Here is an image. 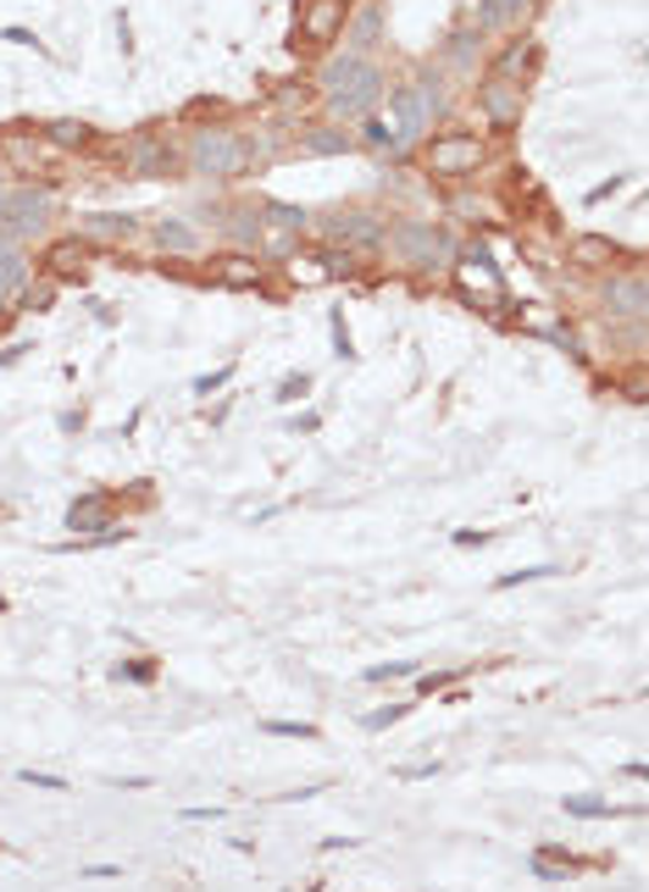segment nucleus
<instances>
[{"label": "nucleus", "mask_w": 649, "mask_h": 892, "mask_svg": "<svg viewBox=\"0 0 649 892\" xmlns=\"http://www.w3.org/2000/svg\"><path fill=\"white\" fill-rule=\"evenodd\" d=\"M316 90L328 95L334 117L356 123V117H373V106L384 101V73H378V62H367V56L345 51L339 62H328V67L316 73Z\"/></svg>", "instance_id": "f257e3e1"}, {"label": "nucleus", "mask_w": 649, "mask_h": 892, "mask_svg": "<svg viewBox=\"0 0 649 892\" xmlns=\"http://www.w3.org/2000/svg\"><path fill=\"white\" fill-rule=\"evenodd\" d=\"M184 161H189L195 178L228 183V178L244 172V134H239V128H200V134H189Z\"/></svg>", "instance_id": "f03ea898"}, {"label": "nucleus", "mask_w": 649, "mask_h": 892, "mask_svg": "<svg viewBox=\"0 0 649 892\" xmlns=\"http://www.w3.org/2000/svg\"><path fill=\"white\" fill-rule=\"evenodd\" d=\"M56 211V189L51 183H23V189H7V200H0V244H23L34 239Z\"/></svg>", "instance_id": "7ed1b4c3"}, {"label": "nucleus", "mask_w": 649, "mask_h": 892, "mask_svg": "<svg viewBox=\"0 0 649 892\" xmlns=\"http://www.w3.org/2000/svg\"><path fill=\"white\" fill-rule=\"evenodd\" d=\"M389 250H395L400 266H450V261H456L450 233L433 228V222H400V228L389 233Z\"/></svg>", "instance_id": "20e7f679"}, {"label": "nucleus", "mask_w": 649, "mask_h": 892, "mask_svg": "<svg viewBox=\"0 0 649 892\" xmlns=\"http://www.w3.org/2000/svg\"><path fill=\"white\" fill-rule=\"evenodd\" d=\"M489 161V145L478 134H439L428 150H422V167L433 178H472L478 167Z\"/></svg>", "instance_id": "39448f33"}, {"label": "nucleus", "mask_w": 649, "mask_h": 892, "mask_svg": "<svg viewBox=\"0 0 649 892\" xmlns=\"http://www.w3.org/2000/svg\"><path fill=\"white\" fill-rule=\"evenodd\" d=\"M345 18H350V0H300V29H294V45L305 40L311 51L334 45L345 34Z\"/></svg>", "instance_id": "423d86ee"}, {"label": "nucleus", "mask_w": 649, "mask_h": 892, "mask_svg": "<svg viewBox=\"0 0 649 892\" xmlns=\"http://www.w3.org/2000/svg\"><path fill=\"white\" fill-rule=\"evenodd\" d=\"M522 106H527V90L516 84V78H483V90H478V112H483V123L494 128V134H505V128H516L522 123Z\"/></svg>", "instance_id": "0eeeda50"}, {"label": "nucleus", "mask_w": 649, "mask_h": 892, "mask_svg": "<svg viewBox=\"0 0 649 892\" xmlns=\"http://www.w3.org/2000/svg\"><path fill=\"white\" fill-rule=\"evenodd\" d=\"M450 266H456V283H461L467 300H483V305H500L505 300V277L494 272L489 250H456Z\"/></svg>", "instance_id": "6e6552de"}, {"label": "nucleus", "mask_w": 649, "mask_h": 892, "mask_svg": "<svg viewBox=\"0 0 649 892\" xmlns=\"http://www.w3.org/2000/svg\"><path fill=\"white\" fill-rule=\"evenodd\" d=\"M599 300H605V311L616 316V322H643V311H649V288H643V272H610V283L599 288Z\"/></svg>", "instance_id": "1a4fd4ad"}, {"label": "nucleus", "mask_w": 649, "mask_h": 892, "mask_svg": "<svg viewBox=\"0 0 649 892\" xmlns=\"http://www.w3.org/2000/svg\"><path fill=\"white\" fill-rule=\"evenodd\" d=\"M206 277L222 283V288H261V283H266V266H261V255H250V250H222V255H211Z\"/></svg>", "instance_id": "9d476101"}, {"label": "nucleus", "mask_w": 649, "mask_h": 892, "mask_svg": "<svg viewBox=\"0 0 649 892\" xmlns=\"http://www.w3.org/2000/svg\"><path fill=\"white\" fill-rule=\"evenodd\" d=\"M316 233L328 239V244H378L384 228L373 211H334L328 222H316Z\"/></svg>", "instance_id": "9b49d317"}, {"label": "nucleus", "mask_w": 649, "mask_h": 892, "mask_svg": "<svg viewBox=\"0 0 649 892\" xmlns=\"http://www.w3.org/2000/svg\"><path fill=\"white\" fill-rule=\"evenodd\" d=\"M566 261L583 266V272H610V266L621 261V244H616V239H599V233H577V239L566 244Z\"/></svg>", "instance_id": "f8f14e48"}, {"label": "nucleus", "mask_w": 649, "mask_h": 892, "mask_svg": "<svg viewBox=\"0 0 649 892\" xmlns=\"http://www.w3.org/2000/svg\"><path fill=\"white\" fill-rule=\"evenodd\" d=\"M90 255H95V244L73 233V239H56V244H51V250L40 255V266H45V272H51V277L62 283V277H78V272L90 266Z\"/></svg>", "instance_id": "ddd939ff"}, {"label": "nucleus", "mask_w": 649, "mask_h": 892, "mask_svg": "<svg viewBox=\"0 0 649 892\" xmlns=\"http://www.w3.org/2000/svg\"><path fill=\"white\" fill-rule=\"evenodd\" d=\"M29 283H34V261L23 255V244H0V305H12Z\"/></svg>", "instance_id": "4468645a"}, {"label": "nucleus", "mask_w": 649, "mask_h": 892, "mask_svg": "<svg viewBox=\"0 0 649 892\" xmlns=\"http://www.w3.org/2000/svg\"><path fill=\"white\" fill-rule=\"evenodd\" d=\"M134 233H139L134 217H117V211H95L78 222V239H90V244H128Z\"/></svg>", "instance_id": "2eb2a0df"}, {"label": "nucleus", "mask_w": 649, "mask_h": 892, "mask_svg": "<svg viewBox=\"0 0 649 892\" xmlns=\"http://www.w3.org/2000/svg\"><path fill=\"white\" fill-rule=\"evenodd\" d=\"M67 527H73V533H101V538H117L112 511H106V494H84V500L67 511Z\"/></svg>", "instance_id": "dca6fc26"}, {"label": "nucleus", "mask_w": 649, "mask_h": 892, "mask_svg": "<svg viewBox=\"0 0 649 892\" xmlns=\"http://www.w3.org/2000/svg\"><path fill=\"white\" fill-rule=\"evenodd\" d=\"M378 34H384V7H373V0H367L356 18H345V45H350L356 56H367V51L378 45Z\"/></svg>", "instance_id": "f3484780"}, {"label": "nucleus", "mask_w": 649, "mask_h": 892, "mask_svg": "<svg viewBox=\"0 0 649 892\" xmlns=\"http://www.w3.org/2000/svg\"><path fill=\"white\" fill-rule=\"evenodd\" d=\"M389 106H395V117H400V134H406V139H417V134L428 128V112H422L417 84H395V90H389Z\"/></svg>", "instance_id": "a211bd4d"}, {"label": "nucleus", "mask_w": 649, "mask_h": 892, "mask_svg": "<svg viewBox=\"0 0 649 892\" xmlns=\"http://www.w3.org/2000/svg\"><path fill=\"white\" fill-rule=\"evenodd\" d=\"M150 239H156L167 255H200V233H195L184 217H161V222L150 228Z\"/></svg>", "instance_id": "6ab92c4d"}, {"label": "nucleus", "mask_w": 649, "mask_h": 892, "mask_svg": "<svg viewBox=\"0 0 649 892\" xmlns=\"http://www.w3.org/2000/svg\"><path fill=\"white\" fill-rule=\"evenodd\" d=\"M522 12H527V0H478V29H483V34L516 29Z\"/></svg>", "instance_id": "aec40b11"}, {"label": "nucleus", "mask_w": 649, "mask_h": 892, "mask_svg": "<svg viewBox=\"0 0 649 892\" xmlns=\"http://www.w3.org/2000/svg\"><path fill=\"white\" fill-rule=\"evenodd\" d=\"M128 167H134V178H161V172L172 167L167 139H139V145H134V156H128Z\"/></svg>", "instance_id": "412c9836"}, {"label": "nucleus", "mask_w": 649, "mask_h": 892, "mask_svg": "<svg viewBox=\"0 0 649 892\" xmlns=\"http://www.w3.org/2000/svg\"><path fill=\"white\" fill-rule=\"evenodd\" d=\"M300 150H305V156H345V150H356V134H339V128H305V134H300Z\"/></svg>", "instance_id": "4be33fe9"}, {"label": "nucleus", "mask_w": 649, "mask_h": 892, "mask_svg": "<svg viewBox=\"0 0 649 892\" xmlns=\"http://www.w3.org/2000/svg\"><path fill=\"white\" fill-rule=\"evenodd\" d=\"M533 56H538V51H533V40H511V45L494 56V67H489V73H494V78H516V84H522V78H527V67H533Z\"/></svg>", "instance_id": "5701e85b"}, {"label": "nucleus", "mask_w": 649, "mask_h": 892, "mask_svg": "<svg viewBox=\"0 0 649 892\" xmlns=\"http://www.w3.org/2000/svg\"><path fill=\"white\" fill-rule=\"evenodd\" d=\"M362 139H367L373 150H389V156L406 150V134H400L395 123H384V117H362Z\"/></svg>", "instance_id": "b1692460"}, {"label": "nucleus", "mask_w": 649, "mask_h": 892, "mask_svg": "<svg viewBox=\"0 0 649 892\" xmlns=\"http://www.w3.org/2000/svg\"><path fill=\"white\" fill-rule=\"evenodd\" d=\"M7 156L18 161V167H45V161H56V145L51 139H7Z\"/></svg>", "instance_id": "393cba45"}, {"label": "nucleus", "mask_w": 649, "mask_h": 892, "mask_svg": "<svg viewBox=\"0 0 649 892\" xmlns=\"http://www.w3.org/2000/svg\"><path fill=\"white\" fill-rule=\"evenodd\" d=\"M289 283H300V288H316V283H328L334 272H328V261H322V255H289Z\"/></svg>", "instance_id": "a878e982"}, {"label": "nucleus", "mask_w": 649, "mask_h": 892, "mask_svg": "<svg viewBox=\"0 0 649 892\" xmlns=\"http://www.w3.org/2000/svg\"><path fill=\"white\" fill-rule=\"evenodd\" d=\"M90 134H95V128H90V123H73V117H62V123H51V128H45V139H51L56 150H73V145H90Z\"/></svg>", "instance_id": "bb28decb"}, {"label": "nucleus", "mask_w": 649, "mask_h": 892, "mask_svg": "<svg viewBox=\"0 0 649 892\" xmlns=\"http://www.w3.org/2000/svg\"><path fill=\"white\" fill-rule=\"evenodd\" d=\"M261 217H266L272 228H289V233H300V228H305V211H300V206H283V200H266V206H261Z\"/></svg>", "instance_id": "cd10ccee"}, {"label": "nucleus", "mask_w": 649, "mask_h": 892, "mask_svg": "<svg viewBox=\"0 0 649 892\" xmlns=\"http://www.w3.org/2000/svg\"><path fill=\"white\" fill-rule=\"evenodd\" d=\"M538 577H555V566H522V571H505L494 588L505 594V588H522V583H538Z\"/></svg>", "instance_id": "c85d7f7f"}, {"label": "nucleus", "mask_w": 649, "mask_h": 892, "mask_svg": "<svg viewBox=\"0 0 649 892\" xmlns=\"http://www.w3.org/2000/svg\"><path fill=\"white\" fill-rule=\"evenodd\" d=\"M305 393H311V377H305V371H289V377L278 382V399H283V405H294V399H305Z\"/></svg>", "instance_id": "c756f323"}, {"label": "nucleus", "mask_w": 649, "mask_h": 892, "mask_svg": "<svg viewBox=\"0 0 649 892\" xmlns=\"http://www.w3.org/2000/svg\"><path fill=\"white\" fill-rule=\"evenodd\" d=\"M406 710H411V704H384V710H373V715H367L362 726H367V732H384V726H395V721H406Z\"/></svg>", "instance_id": "7c9ffc66"}, {"label": "nucleus", "mask_w": 649, "mask_h": 892, "mask_svg": "<svg viewBox=\"0 0 649 892\" xmlns=\"http://www.w3.org/2000/svg\"><path fill=\"white\" fill-rule=\"evenodd\" d=\"M566 815H577V820H605L610 804H599V798H566Z\"/></svg>", "instance_id": "2f4dec72"}, {"label": "nucleus", "mask_w": 649, "mask_h": 892, "mask_svg": "<svg viewBox=\"0 0 649 892\" xmlns=\"http://www.w3.org/2000/svg\"><path fill=\"white\" fill-rule=\"evenodd\" d=\"M112 676H117V682H123V676H128V682H156V665H150V660H123Z\"/></svg>", "instance_id": "473e14b6"}, {"label": "nucleus", "mask_w": 649, "mask_h": 892, "mask_svg": "<svg viewBox=\"0 0 649 892\" xmlns=\"http://www.w3.org/2000/svg\"><path fill=\"white\" fill-rule=\"evenodd\" d=\"M261 732H272V737H316V726H311V721H266Z\"/></svg>", "instance_id": "72a5a7b5"}, {"label": "nucleus", "mask_w": 649, "mask_h": 892, "mask_svg": "<svg viewBox=\"0 0 649 892\" xmlns=\"http://www.w3.org/2000/svg\"><path fill=\"white\" fill-rule=\"evenodd\" d=\"M334 349H339V360H356V338H350V327H345L339 311H334Z\"/></svg>", "instance_id": "f704fd0d"}, {"label": "nucleus", "mask_w": 649, "mask_h": 892, "mask_svg": "<svg viewBox=\"0 0 649 892\" xmlns=\"http://www.w3.org/2000/svg\"><path fill=\"white\" fill-rule=\"evenodd\" d=\"M389 676H417V665L411 660H395V665H373L367 671V682H389Z\"/></svg>", "instance_id": "c9c22d12"}, {"label": "nucleus", "mask_w": 649, "mask_h": 892, "mask_svg": "<svg viewBox=\"0 0 649 892\" xmlns=\"http://www.w3.org/2000/svg\"><path fill=\"white\" fill-rule=\"evenodd\" d=\"M228 377H233V360H228V366H217V371H206V377H195V393H211V388H222Z\"/></svg>", "instance_id": "e433bc0d"}, {"label": "nucleus", "mask_w": 649, "mask_h": 892, "mask_svg": "<svg viewBox=\"0 0 649 892\" xmlns=\"http://www.w3.org/2000/svg\"><path fill=\"white\" fill-rule=\"evenodd\" d=\"M456 676H461V665H456V671H433V676H422V671H417V688H422V693H433V688H450Z\"/></svg>", "instance_id": "4c0bfd02"}, {"label": "nucleus", "mask_w": 649, "mask_h": 892, "mask_svg": "<svg viewBox=\"0 0 649 892\" xmlns=\"http://www.w3.org/2000/svg\"><path fill=\"white\" fill-rule=\"evenodd\" d=\"M23 781H34V787H45V793H67V781H62V776H45V770H23Z\"/></svg>", "instance_id": "58836bf2"}, {"label": "nucleus", "mask_w": 649, "mask_h": 892, "mask_svg": "<svg viewBox=\"0 0 649 892\" xmlns=\"http://www.w3.org/2000/svg\"><path fill=\"white\" fill-rule=\"evenodd\" d=\"M18 300H23V305L34 311V305H51V300H56V288H51V283H45V288H23Z\"/></svg>", "instance_id": "ea45409f"}, {"label": "nucleus", "mask_w": 649, "mask_h": 892, "mask_svg": "<svg viewBox=\"0 0 649 892\" xmlns=\"http://www.w3.org/2000/svg\"><path fill=\"white\" fill-rule=\"evenodd\" d=\"M621 183H627V178H610V183H599V189H588V206H599V200H610V195H616Z\"/></svg>", "instance_id": "a19ab883"}, {"label": "nucleus", "mask_w": 649, "mask_h": 892, "mask_svg": "<svg viewBox=\"0 0 649 892\" xmlns=\"http://www.w3.org/2000/svg\"><path fill=\"white\" fill-rule=\"evenodd\" d=\"M0 40H12V45H34V51H45V45H40V40L29 34V29H7V34H0Z\"/></svg>", "instance_id": "79ce46f5"}, {"label": "nucleus", "mask_w": 649, "mask_h": 892, "mask_svg": "<svg viewBox=\"0 0 649 892\" xmlns=\"http://www.w3.org/2000/svg\"><path fill=\"white\" fill-rule=\"evenodd\" d=\"M84 875H90V881H106V875H123V864H90Z\"/></svg>", "instance_id": "37998d69"}, {"label": "nucleus", "mask_w": 649, "mask_h": 892, "mask_svg": "<svg viewBox=\"0 0 649 892\" xmlns=\"http://www.w3.org/2000/svg\"><path fill=\"white\" fill-rule=\"evenodd\" d=\"M456 544H461V549H472V544L483 549V544H489V533H456Z\"/></svg>", "instance_id": "c03bdc74"}, {"label": "nucleus", "mask_w": 649, "mask_h": 892, "mask_svg": "<svg viewBox=\"0 0 649 892\" xmlns=\"http://www.w3.org/2000/svg\"><path fill=\"white\" fill-rule=\"evenodd\" d=\"M0 200H7V183H0Z\"/></svg>", "instance_id": "a18cd8bd"}]
</instances>
